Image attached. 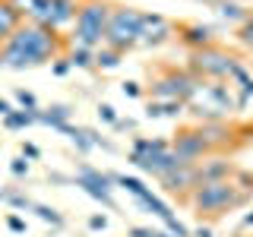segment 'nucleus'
Masks as SVG:
<instances>
[{
	"label": "nucleus",
	"instance_id": "obj_31",
	"mask_svg": "<svg viewBox=\"0 0 253 237\" xmlns=\"http://www.w3.org/2000/svg\"><path fill=\"white\" fill-rule=\"evenodd\" d=\"M165 228H168V234H174V237H190V228L180 225L177 218H168V221H165Z\"/></svg>",
	"mask_w": 253,
	"mask_h": 237
},
{
	"label": "nucleus",
	"instance_id": "obj_21",
	"mask_svg": "<svg viewBox=\"0 0 253 237\" xmlns=\"http://www.w3.org/2000/svg\"><path fill=\"white\" fill-rule=\"evenodd\" d=\"M111 180H114V184H121V187L126 190V193H130V196H136V199H142V196H149V193H152V190L142 184L139 177H126V174H111Z\"/></svg>",
	"mask_w": 253,
	"mask_h": 237
},
{
	"label": "nucleus",
	"instance_id": "obj_4",
	"mask_svg": "<svg viewBox=\"0 0 253 237\" xmlns=\"http://www.w3.org/2000/svg\"><path fill=\"white\" fill-rule=\"evenodd\" d=\"M139 22H142L139 10H133V6H111L108 26H105V47H111L117 54L133 51L139 38Z\"/></svg>",
	"mask_w": 253,
	"mask_h": 237
},
{
	"label": "nucleus",
	"instance_id": "obj_13",
	"mask_svg": "<svg viewBox=\"0 0 253 237\" xmlns=\"http://www.w3.org/2000/svg\"><path fill=\"white\" fill-rule=\"evenodd\" d=\"M158 180H162V187L168 190V193H174V196H190V190L196 187L193 164H180V168L168 171L165 177H158Z\"/></svg>",
	"mask_w": 253,
	"mask_h": 237
},
{
	"label": "nucleus",
	"instance_id": "obj_39",
	"mask_svg": "<svg viewBox=\"0 0 253 237\" xmlns=\"http://www.w3.org/2000/svg\"><path fill=\"white\" fill-rule=\"evenodd\" d=\"M22 155H29V158H38L42 152H38V146H32V142H26V146H22Z\"/></svg>",
	"mask_w": 253,
	"mask_h": 237
},
{
	"label": "nucleus",
	"instance_id": "obj_11",
	"mask_svg": "<svg viewBox=\"0 0 253 237\" xmlns=\"http://www.w3.org/2000/svg\"><path fill=\"white\" fill-rule=\"evenodd\" d=\"M177 158H184L187 164H196V161H203L206 155H209V149H206V142L200 139V133L196 130H184L177 139H174V149H171Z\"/></svg>",
	"mask_w": 253,
	"mask_h": 237
},
{
	"label": "nucleus",
	"instance_id": "obj_16",
	"mask_svg": "<svg viewBox=\"0 0 253 237\" xmlns=\"http://www.w3.org/2000/svg\"><path fill=\"white\" fill-rule=\"evenodd\" d=\"M228 82H234L237 89H241V95H237V108L247 105V98H253V76H250L247 67L234 63V67H231V76H228Z\"/></svg>",
	"mask_w": 253,
	"mask_h": 237
},
{
	"label": "nucleus",
	"instance_id": "obj_6",
	"mask_svg": "<svg viewBox=\"0 0 253 237\" xmlns=\"http://www.w3.org/2000/svg\"><path fill=\"white\" fill-rule=\"evenodd\" d=\"M79 3H83V0H38V6L32 10V16L26 22H35V26H44L51 32H60V29L73 26Z\"/></svg>",
	"mask_w": 253,
	"mask_h": 237
},
{
	"label": "nucleus",
	"instance_id": "obj_19",
	"mask_svg": "<svg viewBox=\"0 0 253 237\" xmlns=\"http://www.w3.org/2000/svg\"><path fill=\"white\" fill-rule=\"evenodd\" d=\"M184 114V101H149L146 117H180Z\"/></svg>",
	"mask_w": 253,
	"mask_h": 237
},
{
	"label": "nucleus",
	"instance_id": "obj_33",
	"mask_svg": "<svg viewBox=\"0 0 253 237\" xmlns=\"http://www.w3.org/2000/svg\"><path fill=\"white\" fill-rule=\"evenodd\" d=\"M51 70H54V76H67V73H70V70H73V67H70V63H67V57H57V60L51 63Z\"/></svg>",
	"mask_w": 253,
	"mask_h": 237
},
{
	"label": "nucleus",
	"instance_id": "obj_37",
	"mask_svg": "<svg viewBox=\"0 0 253 237\" xmlns=\"http://www.w3.org/2000/svg\"><path fill=\"white\" fill-rule=\"evenodd\" d=\"M89 228H92V231H105V228H108V218L105 215H92L89 218Z\"/></svg>",
	"mask_w": 253,
	"mask_h": 237
},
{
	"label": "nucleus",
	"instance_id": "obj_18",
	"mask_svg": "<svg viewBox=\"0 0 253 237\" xmlns=\"http://www.w3.org/2000/svg\"><path fill=\"white\" fill-rule=\"evenodd\" d=\"M215 13L221 16V19H228V22H237V26H241V22L250 16V10L241 3V0H218V3H215Z\"/></svg>",
	"mask_w": 253,
	"mask_h": 237
},
{
	"label": "nucleus",
	"instance_id": "obj_41",
	"mask_svg": "<svg viewBox=\"0 0 253 237\" xmlns=\"http://www.w3.org/2000/svg\"><path fill=\"white\" fill-rule=\"evenodd\" d=\"M196 237H212V231H209V228H203V225H200V228H196Z\"/></svg>",
	"mask_w": 253,
	"mask_h": 237
},
{
	"label": "nucleus",
	"instance_id": "obj_23",
	"mask_svg": "<svg viewBox=\"0 0 253 237\" xmlns=\"http://www.w3.org/2000/svg\"><path fill=\"white\" fill-rule=\"evenodd\" d=\"M35 120H38V111H16V108L3 117V123L10 126V130H22V126H29Z\"/></svg>",
	"mask_w": 253,
	"mask_h": 237
},
{
	"label": "nucleus",
	"instance_id": "obj_24",
	"mask_svg": "<svg viewBox=\"0 0 253 237\" xmlns=\"http://www.w3.org/2000/svg\"><path fill=\"white\" fill-rule=\"evenodd\" d=\"M121 57L124 54H117V51H111V47H95V67L98 70H114V67H121Z\"/></svg>",
	"mask_w": 253,
	"mask_h": 237
},
{
	"label": "nucleus",
	"instance_id": "obj_3",
	"mask_svg": "<svg viewBox=\"0 0 253 237\" xmlns=\"http://www.w3.org/2000/svg\"><path fill=\"white\" fill-rule=\"evenodd\" d=\"M108 13H111V3H105V0H83L73 19V44L89 47V51L105 44Z\"/></svg>",
	"mask_w": 253,
	"mask_h": 237
},
{
	"label": "nucleus",
	"instance_id": "obj_43",
	"mask_svg": "<svg viewBox=\"0 0 253 237\" xmlns=\"http://www.w3.org/2000/svg\"><path fill=\"white\" fill-rule=\"evenodd\" d=\"M196 3H212V6H215V3H218V0H196Z\"/></svg>",
	"mask_w": 253,
	"mask_h": 237
},
{
	"label": "nucleus",
	"instance_id": "obj_15",
	"mask_svg": "<svg viewBox=\"0 0 253 237\" xmlns=\"http://www.w3.org/2000/svg\"><path fill=\"white\" fill-rule=\"evenodd\" d=\"M196 133H200V139L206 142V149L209 152H215V149H221V146H228L231 142V126H225L221 120H206V123H200L196 126Z\"/></svg>",
	"mask_w": 253,
	"mask_h": 237
},
{
	"label": "nucleus",
	"instance_id": "obj_22",
	"mask_svg": "<svg viewBox=\"0 0 253 237\" xmlns=\"http://www.w3.org/2000/svg\"><path fill=\"white\" fill-rule=\"evenodd\" d=\"M67 63H70V67H79V70H89V67H95V51L73 44L70 54H67Z\"/></svg>",
	"mask_w": 253,
	"mask_h": 237
},
{
	"label": "nucleus",
	"instance_id": "obj_26",
	"mask_svg": "<svg viewBox=\"0 0 253 237\" xmlns=\"http://www.w3.org/2000/svg\"><path fill=\"white\" fill-rule=\"evenodd\" d=\"M32 212H35L42 221H47V225H54V228H60L63 225V218H60V212L57 209H51V205H38V202H32Z\"/></svg>",
	"mask_w": 253,
	"mask_h": 237
},
{
	"label": "nucleus",
	"instance_id": "obj_12",
	"mask_svg": "<svg viewBox=\"0 0 253 237\" xmlns=\"http://www.w3.org/2000/svg\"><path fill=\"white\" fill-rule=\"evenodd\" d=\"M193 174H196V187L212 184V180H231L234 177V164L225 161V158H206V161L193 164Z\"/></svg>",
	"mask_w": 253,
	"mask_h": 237
},
{
	"label": "nucleus",
	"instance_id": "obj_2",
	"mask_svg": "<svg viewBox=\"0 0 253 237\" xmlns=\"http://www.w3.org/2000/svg\"><path fill=\"white\" fill-rule=\"evenodd\" d=\"M247 190H241L234 180H212V184H200L190 190L187 202L193 205L200 215H221L228 209H237V205L247 202Z\"/></svg>",
	"mask_w": 253,
	"mask_h": 237
},
{
	"label": "nucleus",
	"instance_id": "obj_9",
	"mask_svg": "<svg viewBox=\"0 0 253 237\" xmlns=\"http://www.w3.org/2000/svg\"><path fill=\"white\" fill-rule=\"evenodd\" d=\"M130 161L136 164L139 171L152 174V177H165L168 171L180 168V164H187L184 158H177L171 149H165V152H130Z\"/></svg>",
	"mask_w": 253,
	"mask_h": 237
},
{
	"label": "nucleus",
	"instance_id": "obj_25",
	"mask_svg": "<svg viewBox=\"0 0 253 237\" xmlns=\"http://www.w3.org/2000/svg\"><path fill=\"white\" fill-rule=\"evenodd\" d=\"M136 202H139V205H146V209L152 212V215H158V218H162V221H168V218H174V215H171V209H168V205H165L162 199H158L155 193L142 196V199H136Z\"/></svg>",
	"mask_w": 253,
	"mask_h": 237
},
{
	"label": "nucleus",
	"instance_id": "obj_28",
	"mask_svg": "<svg viewBox=\"0 0 253 237\" xmlns=\"http://www.w3.org/2000/svg\"><path fill=\"white\" fill-rule=\"evenodd\" d=\"M237 41L247 47V51H253V13L241 22V26H237Z\"/></svg>",
	"mask_w": 253,
	"mask_h": 237
},
{
	"label": "nucleus",
	"instance_id": "obj_1",
	"mask_svg": "<svg viewBox=\"0 0 253 237\" xmlns=\"http://www.w3.org/2000/svg\"><path fill=\"white\" fill-rule=\"evenodd\" d=\"M60 54H63V41L57 32L22 19V26L10 35V41L0 47V67L32 70L42 67V63H54Z\"/></svg>",
	"mask_w": 253,
	"mask_h": 237
},
{
	"label": "nucleus",
	"instance_id": "obj_36",
	"mask_svg": "<svg viewBox=\"0 0 253 237\" xmlns=\"http://www.w3.org/2000/svg\"><path fill=\"white\" fill-rule=\"evenodd\" d=\"M10 171L16 174V177H26V174H29V161H22V158H16V161L10 164Z\"/></svg>",
	"mask_w": 253,
	"mask_h": 237
},
{
	"label": "nucleus",
	"instance_id": "obj_30",
	"mask_svg": "<svg viewBox=\"0 0 253 237\" xmlns=\"http://www.w3.org/2000/svg\"><path fill=\"white\" fill-rule=\"evenodd\" d=\"M16 101L22 105V111H38V101H35V95L26 92V89H16Z\"/></svg>",
	"mask_w": 253,
	"mask_h": 237
},
{
	"label": "nucleus",
	"instance_id": "obj_27",
	"mask_svg": "<svg viewBox=\"0 0 253 237\" xmlns=\"http://www.w3.org/2000/svg\"><path fill=\"white\" fill-rule=\"evenodd\" d=\"M165 149H171L165 139H136L133 142V152H165Z\"/></svg>",
	"mask_w": 253,
	"mask_h": 237
},
{
	"label": "nucleus",
	"instance_id": "obj_42",
	"mask_svg": "<svg viewBox=\"0 0 253 237\" xmlns=\"http://www.w3.org/2000/svg\"><path fill=\"white\" fill-rule=\"evenodd\" d=\"M244 228H253V209L247 212V215H244Z\"/></svg>",
	"mask_w": 253,
	"mask_h": 237
},
{
	"label": "nucleus",
	"instance_id": "obj_44",
	"mask_svg": "<svg viewBox=\"0 0 253 237\" xmlns=\"http://www.w3.org/2000/svg\"><path fill=\"white\" fill-rule=\"evenodd\" d=\"M155 237H174V234H165V231H155Z\"/></svg>",
	"mask_w": 253,
	"mask_h": 237
},
{
	"label": "nucleus",
	"instance_id": "obj_14",
	"mask_svg": "<svg viewBox=\"0 0 253 237\" xmlns=\"http://www.w3.org/2000/svg\"><path fill=\"white\" fill-rule=\"evenodd\" d=\"M177 35H180V41H184L190 51H200V47H212V44H215V29H212V26H203V22L180 26Z\"/></svg>",
	"mask_w": 253,
	"mask_h": 237
},
{
	"label": "nucleus",
	"instance_id": "obj_38",
	"mask_svg": "<svg viewBox=\"0 0 253 237\" xmlns=\"http://www.w3.org/2000/svg\"><path fill=\"white\" fill-rule=\"evenodd\" d=\"M130 237H155V231H149V228H130Z\"/></svg>",
	"mask_w": 253,
	"mask_h": 237
},
{
	"label": "nucleus",
	"instance_id": "obj_35",
	"mask_svg": "<svg viewBox=\"0 0 253 237\" xmlns=\"http://www.w3.org/2000/svg\"><path fill=\"white\" fill-rule=\"evenodd\" d=\"M6 228L16 231V234H22V231H26V221H22L19 215H10V218H6Z\"/></svg>",
	"mask_w": 253,
	"mask_h": 237
},
{
	"label": "nucleus",
	"instance_id": "obj_32",
	"mask_svg": "<svg viewBox=\"0 0 253 237\" xmlns=\"http://www.w3.org/2000/svg\"><path fill=\"white\" fill-rule=\"evenodd\" d=\"M98 117H101L105 123H111V126L117 123V111L111 108V105H98Z\"/></svg>",
	"mask_w": 253,
	"mask_h": 237
},
{
	"label": "nucleus",
	"instance_id": "obj_17",
	"mask_svg": "<svg viewBox=\"0 0 253 237\" xmlns=\"http://www.w3.org/2000/svg\"><path fill=\"white\" fill-rule=\"evenodd\" d=\"M19 26H22V16L16 13L13 6L6 3V0H0V47L10 41V35H13Z\"/></svg>",
	"mask_w": 253,
	"mask_h": 237
},
{
	"label": "nucleus",
	"instance_id": "obj_34",
	"mask_svg": "<svg viewBox=\"0 0 253 237\" xmlns=\"http://www.w3.org/2000/svg\"><path fill=\"white\" fill-rule=\"evenodd\" d=\"M121 92L126 95V98H139V95H142L139 82H124V85H121Z\"/></svg>",
	"mask_w": 253,
	"mask_h": 237
},
{
	"label": "nucleus",
	"instance_id": "obj_10",
	"mask_svg": "<svg viewBox=\"0 0 253 237\" xmlns=\"http://www.w3.org/2000/svg\"><path fill=\"white\" fill-rule=\"evenodd\" d=\"M111 174H101V171H95L89 168V164H83L76 174V187H83L85 193L92 196V199H98V202H105L108 209H114V199H111Z\"/></svg>",
	"mask_w": 253,
	"mask_h": 237
},
{
	"label": "nucleus",
	"instance_id": "obj_8",
	"mask_svg": "<svg viewBox=\"0 0 253 237\" xmlns=\"http://www.w3.org/2000/svg\"><path fill=\"white\" fill-rule=\"evenodd\" d=\"M171 35H174V26L162 13H142L136 47H158V44L171 41Z\"/></svg>",
	"mask_w": 253,
	"mask_h": 237
},
{
	"label": "nucleus",
	"instance_id": "obj_20",
	"mask_svg": "<svg viewBox=\"0 0 253 237\" xmlns=\"http://www.w3.org/2000/svg\"><path fill=\"white\" fill-rule=\"evenodd\" d=\"M38 120L47 123V126H54V130H60V126L70 120V108L67 105H51L47 111H38Z\"/></svg>",
	"mask_w": 253,
	"mask_h": 237
},
{
	"label": "nucleus",
	"instance_id": "obj_5",
	"mask_svg": "<svg viewBox=\"0 0 253 237\" xmlns=\"http://www.w3.org/2000/svg\"><path fill=\"white\" fill-rule=\"evenodd\" d=\"M234 57L228 51H218L215 44L212 47H200V51H190V70H193V76L200 79H215V82H221V79L231 76V67H234Z\"/></svg>",
	"mask_w": 253,
	"mask_h": 237
},
{
	"label": "nucleus",
	"instance_id": "obj_7",
	"mask_svg": "<svg viewBox=\"0 0 253 237\" xmlns=\"http://www.w3.org/2000/svg\"><path fill=\"white\" fill-rule=\"evenodd\" d=\"M200 82L193 73H180V70H168L165 76H158L152 82V95L155 101H184L190 98V92H193V85Z\"/></svg>",
	"mask_w": 253,
	"mask_h": 237
},
{
	"label": "nucleus",
	"instance_id": "obj_40",
	"mask_svg": "<svg viewBox=\"0 0 253 237\" xmlns=\"http://www.w3.org/2000/svg\"><path fill=\"white\" fill-rule=\"evenodd\" d=\"M10 111H13V105H10V101H3V98H0V117H6Z\"/></svg>",
	"mask_w": 253,
	"mask_h": 237
},
{
	"label": "nucleus",
	"instance_id": "obj_29",
	"mask_svg": "<svg viewBox=\"0 0 253 237\" xmlns=\"http://www.w3.org/2000/svg\"><path fill=\"white\" fill-rule=\"evenodd\" d=\"M6 3H10L13 10L22 16V19H29V16H32V10L38 6V0H6Z\"/></svg>",
	"mask_w": 253,
	"mask_h": 237
}]
</instances>
